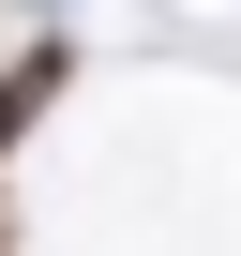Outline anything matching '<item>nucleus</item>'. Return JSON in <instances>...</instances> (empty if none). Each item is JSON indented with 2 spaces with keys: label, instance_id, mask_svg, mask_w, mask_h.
Here are the masks:
<instances>
[{
  "label": "nucleus",
  "instance_id": "1",
  "mask_svg": "<svg viewBox=\"0 0 241 256\" xmlns=\"http://www.w3.org/2000/svg\"><path fill=\"white\" fill-rule=\"evenodd\" d=\"M46 90H60V46H30L16 76H0V151H16V136H30V120H46Z\"/></svg>",
  "mask_w": 241,
  "mask_h": 256
}]
</instances>
